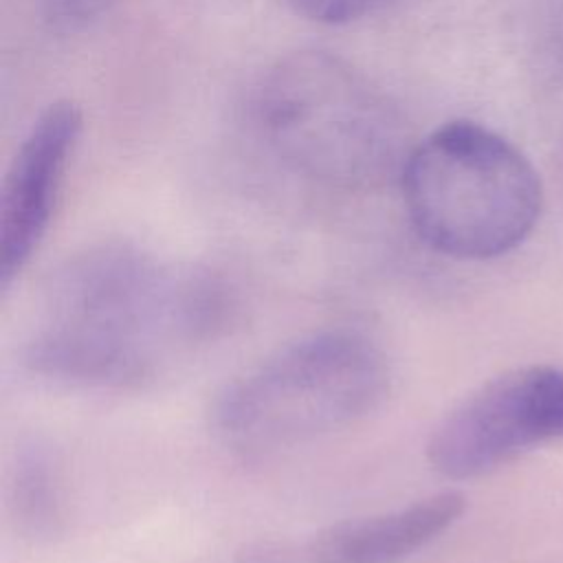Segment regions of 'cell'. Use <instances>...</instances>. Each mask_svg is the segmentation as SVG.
Returning <instances> with one entry per match:
<instances>
[{
    "mask_svg": "<svg viewBox=\"0 0 563 563\" xmlns=\"http://www.w3.org/2000/svg\"><path fill=\"white\" fill-rule=\"evenodd\" d=\"M183 290L139 251L92 249L53 279L29 361L64 380H132L152 363L176 310H191Z\"/></svg>",
    "mask_w": 563,
    "mask_h": 563,
    "instance_id": "6da1fadb",
    "label": "cell"
},
{
    "mask_svg": "<svg viewBox=\"0 0 563 563\" xmlns=\"http://www.w3.org/2000/svg\"><path fill=\"white\" fill-rule=\"evenodd\" d=\"M402 198L416 233L455 260L512 251L543 205L530 161L473 121H451L413 147L402 167Z\"/></svg>",
    "mask_w": 563,
    "mask_h": 563,
    "instance_id": "7a4b0ae2",
    "label": "cell"
},
{
    "mask_svg": "<svg viewBox=\"0 0 563 563\" xmlns=\"http://www.w3.org/2000/svg\"><path fill=\"white\" fill-rule=\"evenodd\" d=\"M383 352L363 334L330 330L284 345L213 405L216 431L240 449L297 444L367 416L385 398Z\"/></svg>",
    "mask_w": 563,
    "mask_h": 563,
    "instance_id": "3957f363",
    "label": "cell"
},
{
    "mask_svg": "<svg viewBox=\"0 0 563 563\" xmlns=\"http://www.w3.org/2000/svg\"><path fill=\"white\" fill-rule=\"evenodd\" d=\"M255 117L271 150L321 178L374 176L398 150V121L380 90L321 51L279 59L257 88Z\"/></svg>",
    "mask_w": 563,
    "mask_h": 563,
    "instance_id": "277c9868",
    "label": "cell"
},
{
    "mask_svg": "<svg viewBox=\"0 0 563 563\" xmlns=\"http://www.w3.org/2000/svg\"><path fill=\"white\" fill-rule=\"evenodd\" d=\"M552 440H563V367L530 365L462 398L433 429L427 455L440 475L468 479Z\"/></svg>",
    "mask_w": 563,
    "mask_h": 563,
    "instance_id": "5b68a950",
    "label": "cell"
},
{
    "mask_svg": "<svg viewBox=\"0 0 563 563\" xmlns=\"http://www.w3.org/2000/svg\"><path fill=\"white\" fill-rule=\"evenodd\" d=\"M81 132L70 101L51 103L22 139L0 191V288L4 290L37 251Z\"/></svg>",
    "mask_w": 563,
    "mask_h": 563,
    "instance_id": "8992f818",
    "label": "cell"
},
{
    "mask_svg": "<svg viewBox=\"0 0 563 563\" xmlns=\"http://www.w3.org/2000/svg\"><path fill=\"white\" fill-rule=\"evenodd\" d=\"M464 508L462 493L442 490L389 512L328 526L310 541L308 561L400 563L446 532Z\"/></svg>",
    "mask_w": 563,
    "mask_h": 563,
    "instance_id": "52a82bcc",
    "label": "cell"
},
{
    "mask_svg": "<svg viewBox=\"0 0 563 563\" xmlns=\"http://www.w3.org/2000/svg\"><path fill=\"white\" fill-rule=\"evenodd\" d=\"M119 0H40L42 15L55 31H79L106 15Z\"/></svg>",
    "mask_w": 563,
    "mask_h": 563,
    "instance_id": "ba28073f",
    "label": "cell"
},
{
    "mask_svg": "<svg viewBox=\"0 0 563 563\" xmlns=\"http://www.w3.org/2000/svg\"><path fill=\"white\" fill-rule=\"evenodd\" d=\"M46 460L35 453L22 464L20 479H18V501L22 510H29L31 521H42L40 517L51 515L53 497H51V475L46 468Z\"/></svg>",
    "mask_w": 563,
    "mask_h": 563,
    "instance_id": "9c48e42d",
    "label": "cell"
},
{
    "mask_svg": "<svg viewBox=\"0 0 563 563\" xmlns=\"http://www.w3.org/2000/svg\"><path fill=\"white\" fill-rule=\"evenodd\" d=\"M385 0H290L297 13L321 24H345L372 13Z\"/></svg>",
    "mask_w": 563,
    "mask_h": 563,
    "instance_id": "30bf717a",
    "label": "cell"
}]
</instances>
